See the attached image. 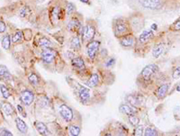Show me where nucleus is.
<instances>
[{"label":"nucleus","mask_w":180,"mask_h":136,"mask_svg":"<svg viewBox=\"0 0 180 136\" xmlns=\"http://www.w3.org/2000/svg\"><path fill=\"white\" fill-rule=\"evenodd\" d=\"M71 47L74 50H79L81 48V41L78 36H74L71 41Z\"/></svg>","instance_id":"obj_24"},{"label":"nucleus","mask_w":180,"mask_h":136,"mask_svg":"<svg viewBox=\"0 0 180 136\" xmlns=\"http://www.w3.org/2000/svg\"><path fill=\"white\" fill-rule=\"evenodd\" d=\"M143 134H144V128L142 125L136 127V129L134 130V135H143Z\"/></svg>","instance_id":"obj_35"},{"label":"nucleus","mask_w":180,"mask_h":136,"mask_svg":"<svg viewBox=\"0 0 180 136\" xmlns=\"http://www.w3.org/2000/svg\"><path fill=\"white\" fill-rule=\"evenodd\" d=\"M120 43L123 47H125V48L133 47L136 43V38L131 33H129L124 36L120 37Z\"/></svg>","instance_id":"obj_10"},{"label":"nucleus","mask_w":180,"mask_h":136,"mask_svg":"<svg viewBox=\"0 0 180 136\" xmlns=\"http://www.w3.org/2000/svg\"><path fill=\"white\" fill-rule=\"evenodd\" d=\"M143 135L145 136H157L158 135V131L154 127H147L144 131Z\"/></svg>","instance_id":"obj_29"},{"label":"nucleus","mask_w":180,"mask_h":136,"mask_svg":"<svg viewBox=\"0 0 180 136\" xmlns=\"http://www.w3.org/2000/svg\"><path fill=\"white\" fill-rule=\"evenodd\" d=\"M98 84H99V76H98V74H97V73L92 74L91 78L89 79L88 82H87L88 87H90V88H95V87H96Z\"/></svg>","instance_id":"obj_22"},{"label":"nucleus","mask_w":180,"mask_h":136,"mask_svg":"<svg viewBox=\"0 0 180 136\" xmlns=\"http://www.w3.org/2000/svg\"><path fill=\"white\" fill-rule=\"evenodd\" d=\"M154 37V33L152 30H146L141 32L140 37H139V42L140 43H145L148 42L149 40H151Z\"/></svg>","instance_id":"obj_12"},{"label":"nucleus","mask_w":180,"mask_h":136,"mask_svg":"<svg viewBox=\"0 0 180 136\" xmlns=\"http://www.w3.org/2000/svg\"><path fill=\"white\" fill-rule=\"evenodd\" d=\"M177 91L180 92V84H178V87H177Z\"/></svg>","instance_id":"obj_44"},{"label":"nucleus","mask_w":180,"mask_h":136,"mask_svg":"<svg viewBox=\"0 0 180 136\" xmlns=\"http://www.w3.org/2000/svg\"><path fill=\"white\" fill-rule=\"evenodd\" d=\"M95 24L92 21H87L85 26L83 27V32H82V38L85 41H90L94 39L95 35Z\"/></svg>","instance_id":"obj_2"},{"label":"nucleus","mask_w":180,"mask_h":136,"mask_svg":"<svg viewBox=\"0 0 180 136\" xmlns=\"http://www.w3.org/2000/svg\"><path fill=\"white\" fill-rule=\"evenodd\" d=\"M1 45L5 50H9L10 45H11V38H10L9 34L4 35V37L2 38V41H1Z\"/></svg>","instance_id":"obj_23"},{"label":"nucleus","mask_w":180,"mask_h":136,"mask_svg":"<svg viewBox=\"0 0 180 136\" xmlns=\"http://www.w3.org/2000/svg\"><path fill=\"white\" fill-rule=\"evenodd\" d=\"M82 3H85V4H90V1L89 0H80Z\"/></svg>","instance_id":"obj_43"},{"label":"nucleus","mask_w":180,"mask_h":136,"mask_svg":"<svg viewBox=\"0 0 180 136\" xmlns=\"http://www.w3.org/2000/svg\"><path fill=\"white\" fill-rule=\"evenodd\" d=\"M0 79H3L5 80H10L11 79V74L7 70V68L4 65H0Z\"/></svg>","instance_id":"obj_21"},{"label":"nucleus","mask_w":180,"mask_h":136,"mask_svg":"<svg viewBox=\"0 0 180 136\" xmlns=\"http://www.w3.org/2000/svg\"><path fill=\"white\" fill-rule=\"evenodd\" d=\"M17 109L19 110V112L21 113V114H24V116H26V114H24V113H23V108H22V106H21V105H19V104H18V105H17Z\"/></svg>","instance_id":"obj_41"},{"label":"nucleus","mask_w":180,"mask_h":136,"mask_svg":"<svg viewBox=\"0 0 180 136\" xmlns=\"http://www.w3.org/2000/svg\"><path fill=\"white\" fill-rule=\"evenodd\" d=\"M171 29H172L173 31H180V19L177 20V21L171 25Z\"/></svg>","instance_id":"obj_37"},{"label":"nucleus","mask_w":180,"mask_h":136,"mask_svg":"<svg viewBox=\"0 0 180 136\" xmlns=\"http://www.w3.org/2000/svg\"><path fill=\"white\" fill-rule=\"evenodd\" d=\"M21 100L25 105H31L34 101V94L31 90H24L21 92Z\"/></svg>","instance_id":"obj_11"},{"label":"nucleus","mask_w":180,"mask_h":136,"mask_svg":"<svg viewBox=\"0 0 180 136\" xmlns=\"http://www.w3.org/2000/svg\"><path fill=\"white\" fill-rule=\"evenodd\" d=\"M59 111H60L61 115L63 117V119L66 120L67 122H71L74 117L73 111L71 110V107L68 106L67 104H61L60 107H59Z\"/></svg>","instance_id":"obj_7"},{"label":"nucleus","mask_w":180,"mask_h":136,"mask_svg":"<svg viewBox=\"0 0 180 136\" xmlns=\"http://www.w3.org/2000/svg\"><path fill=\"white\" fill-rule=\"evenodd\" d=\"M51 16L54 20H60L61 16V9L59 7H54L51 11Z\"/></svg>","instance_id":"obj_26"},{"label":"nucleus","mask_w":180,"mask_h":136,"mask_svg":"<svg viewBox=\"0 0 180 136\" xmlns=\"http://www.w3.org/2000/svg\"><path fill=\"white\" fill-rule=\"evenodd\" d=\"M1 108L3 110V112L5 113L7 115H12L14 114V107L12 106V104H9L7 102H3L1 103Z\"/></svg>","instance_id":"obj_20"},{"label":"nucleus","mask_w":180,"mask_h":136,"mask_svg":"<svg viewBox=\"0 0 180 136\" xmlns=\"http://www.w3.org/2000/svg\"><path fill=\"white\" fill-rule=\"evenodd\" d=\"M28 80H29V82L31 83L32 85H34V86H37L39 85L40 83V79L39 77L34 74V73H31L28 77Z\"/></svg>","instance_id":"obj_27"},{"label":"nucleus","mask_w":180,"mask_h":136,"mask_svg":"<svg viewBox=\"0 0 180 136\" xmlns=\"http://www.w3.org/2000/svg\"><path fill=\"white\" fill-rule=\"evenodd\" d=\"M80 128L77 126V125H71L70 128H69V133L72 136H78L80 134Z\"/></svg>","instance_id":"obj_30"},{"label":"nucleus","mask_w":180,"mask_h":136,"mask_svg":"<svg viewBox=\"0 0 180 136\" xmlns=\"http://www.w3.org/2000/svg\"><path fill=\"white\" fill-rule=\"evenodd\" d=\"M72 65L75 69H78V70H85V62L80 57H74L72 59Z\"/></svg>","instance_id":"obj_15"},{"label":"nucleus","mask_w":180,"mask_h":136,"mask_svg":"<svg viewBox=\"0 0 180 136\" xmlns=\"http://www.w3.org/2000/svg\"><path fill=\"white\" fill-rule=\"evenodd\" d=\"M78 93H79V97L83 102H86L90 98V89L86 87H80Z\"/></svg>","instance_id":"obj_14"},{"label":"nucleus","mask_w":180,"mask_h":136,"mask_svg":"<svg viewBox=\"0 0 180 136\" xmlns=\"http://www.w3.org/2000/svg\"><path fill=\"white\" fill-rule=\"evenodd\" d=\"M76 11V7L73 3H68L67 4V9H66V12L69 16L72 15L74 12Z\"/></svg>","instance_id":"obj_34"},{"label":"nucleus","mask_w":180,"mask_h":136,"mask_svg":"<svg viewBox=\"0 0 180 136\" xmlns=\"http://www.w3.org/2000/svg\"><path fill=\"white\" fill-rule=\"evenodd\" d=\"M168 89H169V85L168 84H163V85L159 86L158 88L157 89L156 92H155V95H156L158 98L162 99L167 96V94L168 92Z\"/></svg>","instance_id":"obj_13"},{"label":"nucleus","mask_w":180,"mask_h":136,"mask_svg":"<svg viewBox=\"0 0 180 136\" xmlns=\"http://www.w3.org/2000/svg\"><path fill=\"white\" fill-rule=\"evenodd\" d=\"M151 29H152V30H154V29H155V30H157V29H158V25H157V24H153L152 25H151Z\"/></svg>","instance_id":"obj_42"},{"label":"nucleus","mask_w":180,"mask_h":136,"mask_svg":"<svg viewBox=\"0 0 180 136\" xmlns=\"http://www.w3.org/2000/svg\"><path fill=\"white\" fill-rule=\"evenodd\" d=\"M100 47V41H88L86 45V53L87 56L90 59H95L96 56V52Z\"/></svg>","instance_id":"obj_6"},{"label":"nucleus","mask_w":180,"mask_h":136,"mask_svg":"<svg viewBox=\"0 0 180 136\" xmlns=\"http://www.w3.org/2000/svg\"><path fill=\"white\" fill-rule=\"evenodd\" d=\"M16 124L17 129L22 133V134H26L27 133V130H28V127H27V124L24 122V120H22L21 118H16Z\"/></svg>","instance_id":"obj_19"},{"label":"nucleus","mask_w":180,"mask_h":136,"mask_svg":"<svg viewBox=\"0 0 180 136\" xmlns=\"http://www.w3.org/2000/svg\"><path fill=\"white\" fill-rule=\"evenodd\" d=\"M0 90H1L2 96H4V98L7 99V98H9V96H11V94H10L8 88H7L4 84H1V85H0Z\"/></svg>","instance_id":"obj_32"},{"label":"nucleus","mask_w":180,"mask_h":136,"mask_svg":"<svg viewBox=\"0 0 180 136\" xmlns=\"http://www.w3.org/2000/svg\"><path fill=\"white\" fill-rule=\"evenodd\" d=\"M83 27L84 26L81 23V21L76 16L72 17L71 21L69 22L68 25H67V28H68L69 31H71L72 32H76V33H82Z\"/></svg>","instance_id":"obj_5"},{"label":"nucleus","mask_w":180,"mask_h":136,"mask_svg":"<svg viewBox=\"0 0 180 136\" xmlns=\"http://www.w3.org/2000/svg\"><path fill=\"white\" fill-rule=\"evenodd\" d=\"M128 121H129V123H130L133 126H137V125L140 124V119H139L138 116L135 115V114H134L128 115Z\"/></svg>","instance_id":"obj_28"},{"label":"nucleus","mask_w":180,"mask_h":136,"mask_svg":"<svg viewBox=\"0 0 180 136\" xmlns=\"http://www.w3.org/2000/svg\"><path fill=\"white\" fill-rule=\"evenodd\" d=\"M172 77L174 80H177V79L180 78V66L179 67H177V68L173 70Z\"/></svg>","instance_id":"obj_36"},{"label":"nucleus","mask_w":180,"mask_h":136,"mask_svg":"<svg viewBox=\"0 0 180 136\" xmlns=\"http://www.w3.org/2000/svg\"><path fill=\"white\" fill-rule=\"evenodd\" d=\"M39 44L41 47H42L43 49H46L51 47V42L47 38H41L39 40Z\"/></svg>","instance_id":"obj_31"},{"label":"nucleus","mask_w":180,"mask_h":136,"mask_svg":"<svg viewBox=\"0 0 180 136\" xmlns=\"http://www.w3.org/2000/svg\"><path fill=\"white\" fill-rule=\"evenodd\" d=\"M6 29H7V26H6L5 22H3L2 20H0V33H3V32H5Z\"/></svg>","instance_id":"obj_39"},{"label":"nucleus","mask_w":180,"mask_h":136,"mask_svg":"<svg viewBox=\"0 0 180 136\" xmlns=\"http://www.w3.org/2000/svg\"><path fill=\"white\" fill-rule=\"evenodd\" d=\"M35 127H36V130L38 131V133H39L40 134H41V135H48V134H50L47 126L43 123L36 122L35 123Z\"/></svg>","instance_id":"obj_18"},{"label":"nucleus","mask_w":180,"mask_h":136,"mask_svg":"<svg viewBox=\"0 0 180 136\" xmlns=\"http://www.w3.org/2000/svg\"><path fill=\"white\" fill-rule=\"evenodd\" d=\"M30 14H31V10H30V8L28 7L27 6L23 7L19 10V16H22V17H26V16H28V15H30Z\"/></svg>","instance_id":"obj_33"},{"label":"nucleus","mask_w":180,"mask_h":136,"mask_svg":"<svg viewBox=\"0 0 180 136\" xmlns=\"http://www.w3.org/2000/svg\"><path fill=\"white\" fill-rule=\"evenodd\" d=\"M56 55H57V51H54L53 49L46 48L41 52V60L45 63H51L53 61Z\"/></svg>","instance_id":"obj_9"},{"label":"nucleus","mask_w":180,"mask_h":136,"mask_svg":"<svg viewBox=\"0 0 180 136\" xmlns=\"http://www.w3.org/2000/svg\"><path fill=\"white\" fill-rule=\"evenodd\" d=\"M125 98L126 101L133 107H139L144 104V98L141 95H128Z\"/></svg>","instance_id":"obj_8"},{"label":"nucleus","mask_w":180,"mask_h":136,"mask_svg":"<svg viewBox=\"0 0 180 136\" xmlns=\"http://www.w3.org/2000/svg\"><path fill=\"white\" fill-rule=\"evenodd\" d=\"M135 107L133 106H130L128 104H121L119 106V111L124 114H126V115H130V114H134L136 113V110L134 109Z\"/></svg>","instance_id":"obj_16"},{"label":"nucleus","mask_w":180,"mask_h":136,"mask_svg":"<svg viewBox=\"0 0 180 136\" xmlns=\"http://www.w3.org/2000/svg\"><path fill=\"white\" fill-rule=\"evenodd\" d=\"M114 59H110L109 61H107V63H105V66L106 67H111V66H113V65L114 64Z\"/></svg>","instance_id":"obj_40"},{"label":"nucleus","mask_w":180,"mask_h":136,"mask_svg":"<svg viewBox=\"0 0 180 136\" xmlns=\"http://www.w3.org/2000/svg\"><path fill=\"white\" fill-rule=\"evenodd\" d=\"M164 50H165L164 44H162V43H158V44L155 45L153 50H152V55H153L154 58H156L157 59V58L160 57L162 54H163Z\"/></svg>","instance_id":"obj_17"},{"label":"nucleus","mask_w":180,"mask_h":136,"mask_svg":"<svg viewBox=\"0 0 180 136\" xmlns=\"http://www.w3.org/2000/svg\"><path fill=\"white\" fill-rule=\"evenodd\" d=\"M0 135L1 136H12L13 135V134H12L10 131L7 130V129L2 128V129H0Z\"/></svg>","instance_id":"obj_38"},{"label":"nucleus","mask_w":180,"mask_h":136,"mask_svg":"<svg viewBox=\"0 0 180 136\" xmlns=\"http://www.w3.org/2000/svg\"><path fill=\"white\" fill-rule=\"evenodd\" d=\"M137 1L142 7L149 10H158L163 6L161 0H137Z\"/></svg>","instance_id":"obj_4"},{"label":"nucleus","mask_w":180,"mask_h":136,"mask_svg":"<svg viewBox=\"0 0 180 136\" xmlns=\"http://www.w3.org/2000/svg\"><path fill=\"white\" fill-rule=\"evenodd\" d=\"M158 67L156 64H149L143 68L141 72V78L143 80H149L158 71Z\"/></svg>","instance_id":"obj_3"},{"label":"nucleus","mask_w":180,"mask_h":136,"mask_svg":"<svg viewBox=\"0 0 180 136\" xmlns=\"http://www.w3.org/2000/svg\"><path fill=\"white\" fill-rule=\"evenodd\" d=\"M23 40V32L22 31H16L12 36V41L14 43L21 42Z\"/></svg>","instance_id":"obj_25"},{"label":"nucleus","mask_w":180,"mask_h":136,"mask_svg":"<svg viewBox=\"0 0 180 136\" xmlns=\"http://www.w3.org/2000/svg\"><path fill=\"white\" fill-rule=\"evenodd\" d=\"M131 32V25L127 20L118 18L114 22V32L116 37H122Z\"/></svg>","instance_id":"obj_1"}]
</instances>
